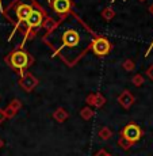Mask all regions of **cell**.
<instances>
[{"label":"cell","instance_id":"obj_1","mask_svg":"<svg viewBox=\"0 0 153 156\" xmlns=\"http://www.w3.org/2000/svg\"><path fill=\"white\" fill-rule=\"evenodd\" d=\"M96 35L75 15H67L47 31L43 41L65 64L75 65L91 49Z\"/></svg>","mask_w":153,"mask_h":156},{"label":"cell","instance_id":"obj_2","mask_svg":"<svg viewBox=\"0 0 153 156\" xmlns=\"http://www.w3.org/2000/svg\"><path fill=\"white\" fill-rule=\"evenodd\" d=\"M35 2L34 0H15L12 4L4 11V15L10 22L14 23L15 30L12 31V34L10 35V41L12 38V35L15 34L16 30H20L22 26L26 25V20L30 16L31 11L35 7Z\"/></svg>","mask_w":153,"mask_h":156},{"label":"cell","instance_id":"obj_3","mask_svg":"<svg viewBox=\"0 0 153 156\" xmlns=\"http://www.w3.org/2000/svg\"><path fill=\"white\" fill-rule=\"evenodd\" d=\"M7 62L14 69L23 73V71H25L30 65V62H31V58H30V56L27 55V52H25V50H22V49H18L7 57Z\"/></svg>","mask_w":153,"mask_h":156},{"label":"cell","instance_id":"obj_4","mask_svg":"<svg viewBox=\"0 0 153 156\" xmlns=\"http://www.w3.org/2000/svg\"><path fill=\"white\" fill-rule=\"evenodd\" d=\"M43 20H45V15L42 12V10L38 5H35L34 10L31 11L30 16L26 20V25H25V34H29V31H33V30H38L43 25Z\"/></svg>","mask_w":153,"mask_h":156},{"label":"cell","instance_id":"obj_5","mask_svg":"<svg viewBox=\"0 0 153 156\" xmlns=\"http://www.w3.org/2000/svg\"><path fill=\"white\" fill-rule=\"evenodd\" d=\"M122 137L130 144L137 143L142 137V130L137 124H127L122 130Z\"/></svg>","mask_w":153,"mask_h":156},{"label":"cell","instance_id":"obj_6","mask_svg":"<svg viewBox=\"0 0 153 156\" xmlns=\"http://www.w3.org/2000/svg\"><path fill=\"white\" fill-rule=\"evenodd\" d=\"M91 49L95 52V55L106 56L107 53H110V50H111V45H110L109 40H106V38L96 37L95 38V41H94V44H92Z\"/></svg>","mask_w":153,"mask_h":156},{"label":"cell","instance_id":"obj_7","mask_svg":"<svg viewBox=\"0 0 153 156\" xmlns=\"http://www.w3.org/2000/svg\"><path fill=\"white\" fill-rule=\"evenodd\" d=\"M53 11L58 15H65L71 11L72 7V2L71 0H52L50 3Z\"/></svg>","mask_w":153,"mask_h":156},{"label":"cell","instance_id":"obj_8","mask_svg":"<svg viewBox=\"0 0 153 156\" xmlns=\"http://www.w3.org/2000/svg\"><path fill=\"white\" fill-rule=\"evenodd\" d=\"M149 75H151V77L153 79V67L151 68V69H149Z\"/></svg>","mask_w":153,"mask_h":156},{"label":"cell","instance_id":"obj_9","mask_svg":"<svg viewBox=\"0 0 153 156\" xmlns=\"http://www.w3.org/2000/svg\"><path fill=\"white\" fill-rule=\"evenodd\" d=\"M0 11H3V7H2V0H0Z\"/></svg>","mask_w":153,"mask_h":156},{"label":"cell","instance_id":"obj_10","mask_svg":"<svg viewBox=\"0 0 153 156\" xmlns=\"http://www.w3.org/2000/svg\"><path fill=\"white\" fill-rule=\"evenodd\" d=\"M47 3H49V4H50V3H52V0H47Z\"/></svg>","mask_w":153,"mask_h":156},{"label":"cell","instance_id":"obj_11","mask_svg":"<svg viewBox=\"0 0 153 156\" xmlns=\"http://www.w3.org/2000/svg\"><path fill=\"white\" fill-rule=\"evenodd\" d=\"M151 11H152V12H153V5H152V8H151Z\"/></svg>","mask_w":153,"mask_h":156}]
</instances>
